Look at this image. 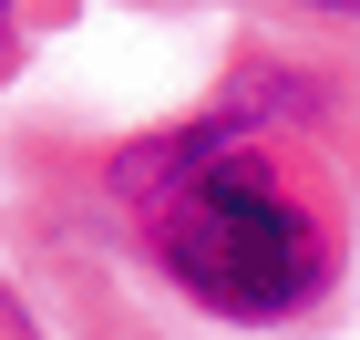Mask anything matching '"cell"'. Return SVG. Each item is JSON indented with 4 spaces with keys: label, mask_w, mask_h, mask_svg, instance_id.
Wrapping results in <instances>:
<instances>
[{
    "label": "cell",
    "mask_w": 360,
    "mask_h": 340,
    "mask_svg": "<svg viewBox=\"0 0 360 340\" xmlns=\"http://www.w3.org/2000/svg\"><path fill=\"white\" fill-rule=\"evenodd\" d=\"M144 196L155 258L186 299H206L217 320H288L319 299L330 279V237L288 196V175L268 155H237L226 124L175 144V175H124Z\"/></svg>",
    "instance_id": "6da1fadb"
},
{
    "label": "cell",
    "mask_w": 360,
    "mask_h": 340,
    "mask_svg": "<svg viewBox=\"0 0 360 340\" xmlns=\"http://www.w3.org/2000/svg\"><path fill=\"white\" fill-rule=\"evenodd\" d=\"M0 340H31V310L11 299V289H0Z\"/></svg>",
    "instance_id": "7a4b0ae2"
},
{
    "label": "cell",
    "mask_w": 360,
    "mask_h": 340,
    "mask_svg": "<svg viewBox=\"0 0 360 340\" xmlns=\"http://www.w3.org/2000/svg\"><path fill=\"white\" fill-rule=\"evenodd\" d=\"M319 11H360V0H319Z\"/></svg>",
    "instance_id": "3957f363"
},
{
    "label": "cell",
    "mask_w": 360,
    "mask_h": 340,
    "mask_svg": "<svg viewBox=\"0 0 360 340\" xmlns=\"http://www.w3.org/2000/svg\"><path fill=\"white\" fill-rule=\"evenodd\" d=\"M0 11H11V0H0Z\"/></svg>",
    "instance_id": "277c9868"
}]
</instances>
